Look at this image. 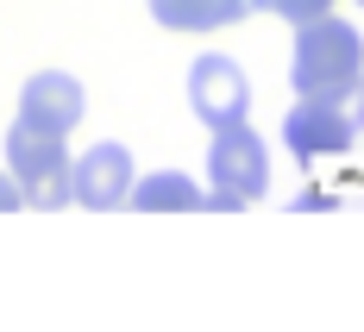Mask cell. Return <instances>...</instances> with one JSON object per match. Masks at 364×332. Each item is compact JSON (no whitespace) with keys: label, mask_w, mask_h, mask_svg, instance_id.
<instances>
[{"label":"cell","mask_w":364,"mask_h":332,"mask_svg":"<svg viewBox=\"0 0 364 332\" xmlns=\"http://www.w3.org/2000/svg\"><path fill=\"white\" fill-rule=\"evenodd\" d=\"M358 138L352 113L333 107V101H295L289 119H283V145H289L295 163H321V157H346Z\"/></svg>","instance_id":"obj_5"},{"label":"cell","mask_w":364,"mask_h":332,"mask_svg":"<svg viewBox=\"0 0 364 332\" xmlns=\"http://www.w3.org/2000/svg\"><path fill=\"white\" fill-rule=\"evenodd\" d=\"M13 207H26V201H19V188H13V176L0 170V214H13Z\"/></svg>","instance_id":"obj_11"},{"label":"cell","mask_w":364,"mask_h":332,"mask_svg":"<svg viewBox=\"0 0 364 332\" xmlns=\"http://www.w3.org/2000/svg\"><path fill=\"white\" fill-rule=\"evenodd\" d=\"M126 207H139V214H201V207H208V194L188 182L182 170H151L145 182L132 176V188H126Z\"/></svg>","instance_id":"obj_8"},{"label":"cell","mask_w":364,"mask_h":332,"mask_svg":"<svg viewBox=\"0 0 364 332\" xmlns=\"http://www.w3.org/2000/svg\"><path fill=\"white\" fill-rule=\"evenodd\" d=\"M82 82L63 70H38L26 88H19V126H38V132H57V138H70L75 119H82Z\"/></svg>","instance_id":"obj_7"},{"label":"cell","mask_w":364,"mask_h":332,"mask_svg":"<svg viewBox=\"0 0 364 332\" xmlns=\"http://www.w3.org/2000/svg\"><path fill=\"white\" fill-rule=\"evenodd\" d=\"M208 176H214V194H232L239 207H252L257 194L270 188V150L245 119L220 126L214 145H208Z\"/></svg>","instance_id":"obj_3"},{"label":"cell","mask_w":364,"mask_h":332,"mask_svg":"<svg viewBox=\"0 0 364 332\" xmlns=\"http://www.w3.org/2000/svg\"><path fill=\"white\" fill-rule=\"evenodd\" d=\"M364 82V38L358 26H346V19H308V26H295V57H289V88L301 101H333V107H346L352 94H358Z\"/></svg>","instance_id":"obj_1"},{"label":"cell","mask_w":364,"mask_h":332,"mask_svg":"<svg viewBox=\"0 0 364 332\" xmlns=\"http://www.w3.org/2000/svg\"><path fill=\"white\" fill-rule=\"evenodd\" d=\"M252 6H264V13H277V19H289V26H308V19H321V13H333V0H252Z\"/></svg>","instance_id":"obj_10"},{"label":"cell","mask_w":364,"mask_h":332,"mask_svg":"<svg viewBox=\"0 0 364 332\" xmlns=\"http://www.w3.org/2000/svg\"><path fill=\"white\" fill-rule=\"evenodd\" d=\"M126 188H132V150L126 145H95L70 163V201L95 207V214L126 207Z\"/></svg>","instance_id":"obj_6"},{"label":"cell","mask_w":364,"mask_h":332,"mask_svg":"<svg viewBox=\"0 0 364 332\" xmlns=\"http://www.w3.org/2000/svg\"><path fill=\"white\" fill-rule=\"evenodd\" d=\"M6 176L19 188L26 207H70V150L57 132H38V126H19L6 132Z\"/></svg>","instance_id":"obj_2"},{"label":"cell","mask_w":364,"mask_h":332,"mask_svg":"<svg viewBox=\"0 0 364 332\" xmlns=\"http://www.w3.org/2000/svg\"><path fill=\"white\" fill-rule=\"evenodd\" d=\"M188 107H195V119L208 132H220V126L252 113V82H245V70L232 57H195L188 63Z\"/></svg>","instance_id":"obj_4"},{"label":"cell","mask_w":364,"mask_h":332,"mask_svg":"<svg viewBox=\"0 0 364 332\" xmlns=\"http://www.w3.org/2000/svg\"><path fill=\"white\" fill-rule=\"evenodd\" d=\"M245 13H252V0H151V19L164 32H220Z\"/></svg>","instance_id":"obj_9"}]
</instances>
